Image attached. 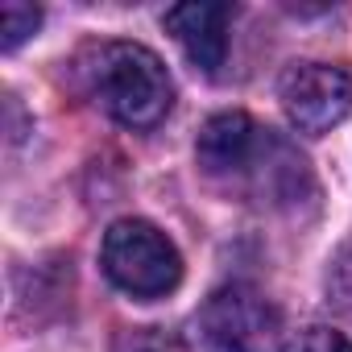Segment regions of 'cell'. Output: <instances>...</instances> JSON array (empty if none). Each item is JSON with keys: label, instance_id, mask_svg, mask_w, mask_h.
<instances>
[{"label": "cell", "instance_id": "cell-2", "mask_svg": "<svg viewBox=\"0 0 352 352\" xmlns=\"http://www.w3.org/2000/svg\"><path fill=\"white\" fill-rule=\"evenodd\" d=\"M83 96L124 129H153L174 104V83L162 58L137 42H91L75 54Z\"/></svg>", "mask_w": 352, "mask_h": 352}, {"label": "cell", "instance_id": "cell-5", "mask_svg": "<svg viewBox=\"0 0 352 352\" xmlns=\"http://www.w3.org/2000/svg\"><path fill=\"white\" fill-rule=\"evenodd\" d=\"M278 100L298 133H331L352 112V75L331 63H294L278 79Z\"/></svg>", "mask_w": 352, "mask_h": 352}, {"label": "cell", "instance_id": "cell-9", "mask_svg": "<svg viewBox=\"0 0 352 352\" xmlns=\"http://www.w3.org/2000/svg\"><path fill=\"white\" fill-rule=\"evenodd\" d=\"M278 352H352V340L331 327H307V331L290 336Z\"/></svg>", "mask_w": 352, "mask_h": 352}, {"label": "cell", "instance_id": "cell-6", "mask_svg": "<svg viewBox=\"0 0 352 352\" xmlns=\"http://www.w3.org/2000/svg\"><path fill=\"white\" fill-rule=\"evenodd\" d=\"M228 21L232 5H204V0L199 5H174L166 13V30L183 46L191 67L204 75H220L228 58Z\"/></svg>", "mask_w": 352, "mask_h": 352}, {"label": "cell", "instance_id": "cell-8", "mask_svg": "<svg viewBox=\"0 0 352 352\" xmlns=\"http://www.w3.org/2000/svg\"><path fill=\"white\" fill-rule=\"evenodd\" d=\"M38 25H42V9L21 5V0H9V5L0 9V46H5V50H17Z\"/></svg>", "mask_w": 352, "mask_h": 352}, {"label": "cell", "instance_id": "cell-3", "mask_svg": "<svg viewBox=\"0 0 352 352\" xmlns=\"http://www.w3.org/2000/svg\"><path fill=\"white\" fill-rule=\"evenodd\" d=\"M100 265H104L108 282L133 298H162L183 282L179 249L149 220H116L104 232Z\"/></svg>", "mask_w": 352, "mask_h": 352}, {"label": "cell", "instance_id": "cell-1", "mask_svg": "<svg viewBox=\"0 0 352 352\" xmlns=\"http://www.w3.org/2000/svg\"><path fill=\"white\" fill-rule=\"evenodd\" d=\"M195 157H199V170L232 199H245L270 212H298L302 204L319 199L307 157L278 129L253 120L249 112L212 116L199 129Z\"/></svg>", "mask_w": 352, "mask_h": 352}, {"label": "cell", "instance_id": "cell-10", "mask_svg": "<svg viewBox=\"0 0 352 352\" xmlns=\"http://www.w3.org/2000/svg\"><path fill=\"white\" fill-rule=\"evenodd\" d=\"M120 352H191V344L162 327H137L120 340Z\"/></svg>", "mask_w": 352, "mask_h": 352}, {"label": "cell", "instance_id": "cell-4", "mask_svg": "<svg viewBox=\"0 0 352 352\" xmlns=\"http://www.w3.org/2000/svg\"><path fill=\"white\" fill-rule=\"evenodd\" d=\"M199 331L216 352H278L282 311L253 286L232 282L199 307Z\"/></svg>", "mask_w": 352, "mask_h": 352}, {"label": "cell", "instance_id": "cell-7", "mask_svg": "<svg viewBox=\"0 0 352 352\" xmlns=\"http://www.w3.org/2000/svg\"><path fill=\"white\" fill-rule=\"evenodd\" d=\"M327 302L352 319V236L336 249V257L327 261Z\"/></svg>", "mask_w": 352, "mask_h": 352}]
</instances>
